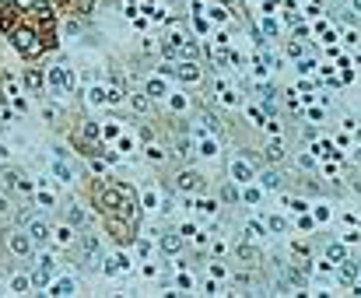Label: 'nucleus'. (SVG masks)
Here are the masks:
<instances>
[{
    "label": "nucleus",
    "instance_id": "1",
    "mask_svg": "<svg viewBox=\"0 0 361 298\" xmlns=\"http://www.w3.org/2000/svg\"><path fill=\"white\" fill-rule=\"evenodd\" d=\"M231 175H235L238 183H249V179H253V168H249L246 161H235V165H231Z\"/></svg>",
    "mask_w": 361,
    "mask_h": 298
},
{
    "label": "nucleus",
    "instance_id": "2",
    "mask_svg": "<svg viewBox=\"0 0 361 298\" xmlns=\"http://www.w3.org/2000/svg\"><path fill=\"white\" fill-rule=\"evenodd\" d=\"M11 249H14V253H21V256H25V253H28V249H32V242H28V239H25V235H14V239H11Z\"/></svg>",
    "mask_w": 361,
    "mask_h": 298
},
{
    "label": "nucleus",
    "instance_id": "3",
    "mask_svg": "<svg viewBox=\"0 0 361 298\" xmlns=\"http://www.w3.org/2000/svg\"><path fill=\"white\" fill-rule=\"evenodd\" d=\"M46 235H49V231H46V224H42V221L32 224V242H46Z\"/></svg>",
    "mask_w": 361,
    "mask_h": 298
},
{
    "label": "nucleus",
    "instance_id": "4",
    "mask_svg": "<svg viewBox=\"0 0 361 298\" xmlns=\"http://www.w3.org/2000/svg\"><path fill=\"white\" fill-rule=\"evenodd\" d=\"M277 179H281L277 172H263V183H267V186H277Z\"/></svg>",
    "mask_w": 361,
    "mask_h": 298
}]
</instances>
